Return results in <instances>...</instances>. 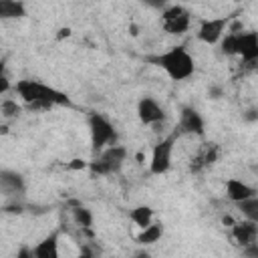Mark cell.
<instances>
[{
	"mask_svg": "<svg viewBox=\"0 0 258 258\" xmlns=\"http://www.w3.org/2000/svg\"><path fill=\"white\" fill-rule=\"evenodd\" d=\"M161 236H163V224H161V222H153L151 226L143 228V230L135 236V240H137V244H141V246H151V244L159 242Z\"/></svg>",
	"mask_w": 258,
	"mask_h": 258,
	"instance_id": "obj_13",
	"label": "cell"
},
{
	"mask_svg": "<svg viewBox=\"0 0 258 258\" xmlns=\"http://www.w3.org/2000/svg\"><path fill=\"white\" fill-rule=\"evenodd\" d=\"M73 220H75V224L81 228V230H89L91 226H93V214H91V210L89 208H85V206H75L73 210Z\"/></svg>",
	"mask_w": 258,
	"mask_h": 258,
	"instance_id": "obj_19",
	"label": "cell"
},
{
	"mask_svg": "<svg viewBox=\"0 0 258 258\" xmlns=\"http://www.w3.org/2000/svg\"><path fill=\"white\" fill-rule=\"evenodd\" d=\"M99 157H103V159L115 163L117 167H123V161L127 159V149H125L123 145H111V147H107Z\"/></svg>",
	"mask_w": 258,
	"mask_h": 258,
	"instance_id": "obj_18",
	"label": "cell"
},
{
	"mask_svg": "<svg viewBox=\"0 0 258 258\" xmlns=\"http://www.w3.org/2000/svg\"><path fill=\"white\" fill-rule=\"evenodd\" d=\"M16 258H34V246H28V244H22L16 252Z\"/></svg>",
	"mask_w": 258,
	"mask_h": 258,
	"instance_id": "obj_25",
	"label": "cell"
},
{
	"mask_svg": "<svg viewBox=\"0 0 258 258\" xmlns=\"http://www.w3.org/2000/svg\"><path fill=\"white\" fill-rule=\"evenodd\" d=\"M89 135H91V147L93 153H103L107 147L117 145V129L113 123L101 115V113H91L89 115Z\"/></svg>",
	"mask_w": 258,
	"mask_h": 258,
	"instance_id": "obj_3",
	"label": "cell"
},
{
	"mask_svg": "<svg viewBox=\"0 0 258 258\" xmlns=\"http://www.w3.org/2000/svg\"><path fill=\"white\" fill-rule=\"evenodd\" d=\"M34 258H60L58 254V232H50L34 244Z\"/></svg>",
	"mask_w": 258,
	"mask_h": 258,
	"instance_id": "obj_12",
	"label": "cell"
},
{
	"mask_svg": "<svg viewBox=\"0 0 258 258\" xmlns=\"http://www.w3.org/2000/svg\"><path fill=\"white\" fill-rule=\"evenodd\" d=\"M69 36H71V28H58V34H56V38H58V40L69 38Z\"/></svg>",
	"mask_w": 258,
	"mask_h": 258,
	"instance_id": "obj_29",
	"label": "cell"
},
{
	"mask_svg": "<svg viewBox=\"0 0 258 258\" xmlns=\"http://www.w3.org/2000/svg\"><path fill=\"white\" fill-rule=\"evenodd\" d=\"M0 189H2V194L6 198L16 200V198L24 196L26 181H24L22 173H18V171H14V169H2L0 171Z\"/></svg>",
	"mask_w": 258,
	"mask_h": 258,
	"instance_id": "obj_9",
	"label": "cell"
},
{
	"mask_svg": "<svg viewBox=\"0 0 258 258\" xmlns=\"http://www.w3.org/2000/svg\"><path fill=\"white\" fill-rule=\"evenodd\" d=\"M89 171L93 175H113V173H119L121 167H117L115 163L103 159V157H97L93 161H89Z\"/></svg>",
	"mask_w": 258,
	"mask_h": 258,
	"instance_id": "obj_16",
	"label": "cell"
},
{
	"mask_svg": "<svg viewBox=\"0 0 258 258\" xmlns=\"http://www.w3.org/2000/svg\"><path fill=\"white\" fill-rule=\"evenodd\" d=\"M206 167V163H204V157L202 155H198L196 159H191V163H189V169L194 171V173H198V171H202Z\"/></svg>",
	"mask_w": 258,
	"mask_h": 258,
	"instance_id": "obj_26",
	"label": "cell"
},
{
	"mask_svg": "<svg viewBox=\"0 0 258 258\" xmlns=\"http://www.w3.org/2000/svg\"><path fill=\"white\" fill-rule=\"evenodd\" d=\"M137 258H149V254L147 252H137Z\"/></svg>",
	"mask_w": 258,
	"mask_h": 258,
	"instance_id": "obj_31",
	"label": "cell"
},
{
	"mask_svg": "<svg viewBox=\"0 0 258 258\" xmlns=\"http://www.w3.org/2000/svg\"><path fill=\"white\" fill-rule=\"evenodd\" d=\"M129 220L143 230V228L153 224V210L149 206H137V208H133L129 212Z\"/></svg>",
	"mask_w": 258,
	"mask_h": 258,
	"instance_id": "obj_15",
	"label": "cell"
},
{
	"mask_svg": "<svg viewBox=\"0 0 258 258\" xmlns=\"http://www.w3.org/2000/svg\"><path fill=\"white\" fill-rule=\"evenodd\" d=\"M26 16V4L20 0H0V18H22Z\"/></svg>",
	"mask_w": 258,
	"mask_h": 258,
	"instance_id": "obj_14",
	"label": "cell"
},
{
	"mask_svg": "<svg viewBox=\"0 0 258 258\" xmlns=\"http://www.w3.org/2000/svg\"><path fill=\"white\" fill-rule=\"evenodd\" d=\"M137 117L143 125H157L165 121V111L153 97H141L137 101Z\"/></svg>",
	"mask_w": 258,
	"mask_h": 258,
	"instance_id": "obj_8",
	"label": "cell"
},
{
	"mask_svg": "<svg viewBox=\"0 0 258 258\" xmlns=\"http://www.w3.org/2000/svg\"><path fill=\"white\" fill-rule=\"evenodd\" d=\"M222 222H224V224H228V226H230V228H232V226H234V224H236V222H234V220H232V218H230V216H224V218H222Z\"/></svg>",
	"mask_w": 258,
	"mask_h": 258,
	"instance_id": "obj_30",
	"label": "cell"
},
{
	"mask_svg": "<svg viewBox=\"0 0 258 258\" xmlns=\"http://www.w3.org/2000/svg\"><path fill=\"white\" fill-rule=\"evenodd\" d=\"M177 131L169 133L167 137L159 139L153 149H151V159H149V171L153 175H163L169 171L171 167V153H173V145L177 141Z\"/></svg>",
	"mask_w": 258,
	"mask_h": 258,
	"instance_id": "obj_4",
	"label": "cell"
},
{
	"mask_svg": "<svg viewBox=\"0 0 258 258\" xmlns=\"http://www.w3.org/2000/svg\"><path fill=\"white\" fill-rule=\"evenodd\" d=\"M230 16H218V18H204L198 28V38L206 44H218L224 38V32H228Z\"/></svg>",
	"mask_w": 258,
	"mask_h": 258,
	"instance_id": "obj_6",
	"label": "cell"
},
{
	"mask_svg": "<svg viewBox=\"0 0 258 258\" xmlns=\"http://www.w3.org/2000/svg\"><path fill=\"white\" fill-rule=\"evenodd\" d=\"M218 155H220V149H218V145H210V147H208V149L202 153L206 167H208V165H212V163H216V161H218Z\"/></svg>",
	"mask_w": 258,
	"mask_h": 258,
	"instance_id": "obj_22",
	"label": "cell"
},
{
	"mask_svg": "<svg viewBox=\"0 0 258 258\" xmlns=\"http://www.w3.org/2000/svg\"><path fill=\"white\" fill-rule=\"evenodd\" d=\"M67 169H73V171H83V169H89V161L81 159V157H75L67 163Z\"/></svg>",
	"mask_w": 258,
	"mask_h": 258,
	"instance_id": "obj_23",
	"label": "cell"
},
{
	"mask_svg": "<svg viewBox=\"0 0 258 258\" xmlns=\"http://www.w3.org/2000/svg\"><path fill=\"white\" fill-rule=\"evenodd\" d=\"M77 258H95V252L89 246H81V252H79Z\"/></svg>",
	"mask_w": 258,
	"mask_h": 258,
	"instance_id": "obj_28",
	"label": "cell"
},
{
	"mask_svg": "<svg viewBox=\"0 0 258 258\" xmlns=\"http://www.w3.org/2000/svg\"><path fill=\"white\" fill-rule=\"evenodd\" d=\"M232 238L236 240V244L240 248H246V246L256 244L258 242V224L256 222H250V220L236 222L232 226Z\"/></svg>",
	"mask_w": 258,
	"mask_h": 258,
	"instance_id": "obj_10",
	"label": "cell"
},
{
	"mask_svg": "<svg viewBox=\"0 0 258 258\" xmlns=\"http://www.w3.org/2000/svg\"><path fill=\"white\" fill-rule=\"evenodd\" d=\"M220 50H222V54H226V56L236 54V34L226 32V36L220 40Z\"/></svg>",
	"mask_w": 258,
	"mask_h": 258,
	"instance_id": "obj_21",
	"label": "cell"
},
{
	"mask_svg": "<svg viewBox=\"0 0 258 258\" xmlns=\"http://www.w3.org/2000/svg\"><path fill=\"white\" fill-rule=\"evenodd\" d=\"M6 214H22L24 212V206L20 204V202H16V200H12V202H8V204H4V208H2Z\"/></svg>",
	"mask_w": 258,
	"mask_h": 258,
	"instance_id": "obj_24",
	"label": "cell"
},
{
	"mask_svg": "<svg viewBox=\"0 0 258 258\" xmlns=\"http://www.w3.org/2000/svg\"><path fill=\"white\" fill-rule=\"evenodd\" d=\"M175 131L181 135V133H187V135H204L206 133V125H204V117L200 115L198 109L194 107H181V113H179V123L175 127Z\"/></svg>",
	"mask_w": 258,
	"mask_h": 258,
	"instance_id": "obj_7",
	"label": "cell"
},
{
	"mask_svg": "<svg viewBox=\"0 0 258 258\" xmlns=\"http://www.w3.org/2000/svg\"><path fill=\"white\" fill-rule=\"evenodd\" d=\"M226 198L232 202V204H240L244 200H250L254 196H258V189L252 187L250 183L242 181V179H236V177H230L226 179Z\"/></svg>",
	"mask_w": 258,
	"mask_h": 258,
	"instance_id": "obj_11",
	"label": "cell"
},
{
	"mask_svg": "<svg viewBox=\"0 0 258 258\" xmlns=\"http://www.w3.org/2000/svg\"><path fill=\"white\" fill-rule=\"evenodd\" d=\"M242 254H244L246 258H258V242H256V244H252V246L242 248Z\"/></svg>",
	"mask_w": 258,
	"mask_h": 258,
	"instance_id": "obj_27",
	"label": "cell"
},
{
	"mask_svg": "<svg viewBox=\"0 0 258 258\" xmlns=\"http://www.w3.org/2000/svg\"><path fill=\"white\" fill-rule=\"evenodd\" d=\"M22 111H24V105L16 103V99L4 97L2 103H0V115H2V119H6V121H8V119H16V117H20Z\"/></svg>",
	"mask_w": 258,
	"mask_h": 258,
	"instance_id": "obj_17",
	"label": "cell"
},
{
	"mask_svg": "<svg viewBox=\"0 0 258 258\" xmlns=\"http://www.w3.org/2000/svg\"><path fill=\"white\" fill-rule=\"evenodd\" d=\"M147 60L155 67H159L171 81H185L194 75L196 62L194 56L187 52L185 46H171L165 52L147 56Z\"/></svg>",
	"mask_w": 258,
	"mask_h": 258,
	"instance_id": "obj_1",
	"label": "cell"
},
{
	"mask_svg": "<svg viewBox=\"0 0 258 258\" xmlns=\"http://www.w3.org/2000/svg\"><path fill=\"white\" fill-rule=\"evenodd\" d=\"M20 101L24 105L28 103H50L54 107H73V101L69 99L67 93L46 85V83H40V81H34V79H22V81H16L14 83V89H12Z\"/></svg>",
	"mask_w": 258,
	"mask_h": 258,
	"instance_id": "obj_2",
	"label": "cell"
},
{
	"mask_svg": "<svg viewBox=\"0 0 258 258\" xmlns=\"http://www.w3.org/2000/svg\"><path fill=\"white\" fill-rule=\"evenodd\" d=\"M236 208L242 212L244 220H250V222H256V224H258V196L236 204Z\"/></svg>",
	"mask_w": 258,
	"mask_h": 258,
	"instance_id": "obj_20",
	"label": "cell"
},
{
	"mask_svg": "<svg viewBox=\"0 0 258 258\" xmlns=\"http://www.w3.org/2000/svg\"><path fill=\"white\" fill-rule=\"evenodd\" d=\"M189 22H191V14H189V10L185 6H181V4L163 6V10H161V26H163V30L167 34L179 36V34L187 32Z\"/></svg>",
	"mask_w": 258,
	"mask_h": 258,
	"instance_id": "obj_5",
	"label": "cell"
}]
</instances>
